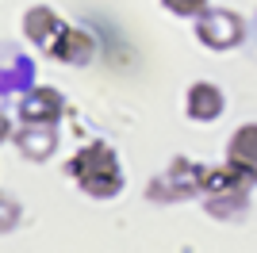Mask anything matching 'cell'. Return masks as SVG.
<instances>
[{
    "label": "cell",
    "instance_id": "6",
    "mask_svg": "<svg viewBox=\"0 0 257 253\" xmlns=\"http://www.w3.org/2000/svg\"><path fill=\"white\" fill-rule=\"evenodd\" d=\"M226 107V96L219 92V84L211 81H196L192 88H188V96H184V111H188V119H196V123H215V119L223 115Z\"/></svg>",
    "mask_w": 257,
    "mask_h": 253
},
{
    "label": "cell",
    "instance_id": "10",
    "mask_svg": "<svg viewBox=\"0 0 257 253\" xmlns=\"http://www.w3.org/2000/svg\"><path fill=\"white\" fill-rule=\"evenodd\" d=\"M16 222H20V203L12 200V196H0V234L12 230Z\"/></svg>",
    "mask_w": 257,
    "mask_h": 253
},
{
    "label": "cell",
    "instance_id": "2",
    "mask_svg": "<svg viewBox=\"0 0 257 253\" xmlns=\"http://www.w3.org/2000/svg\"><path fill=\"white\" fill-rule=\"evenodd\" d=\"M65 111H69V107H65V96L58 92V88H50V84L31 88V92L20 100V107H16V115H20L23 126H58V119H62Z\"/></svg>",
    "mask_w": 257,
    "mask_h": 253
},
{
    "label": "cell",
    "instance_id": "4",
    "mask_svg": "<svg viewBox=\"0 0 257 253\" xmlns=\"http://www.w3.org/2000/svg\"><path fill=\"white\" fill-rule=\"evenodd\" d=\"M46 54H50L54 62H62V65H88L92 54H96V39L88 31H81V27H69V23H65L62 35L46 46Z\"/></svg>",
    "mask_w": 257,
    "mask_h": 253
},
{
    "label": "cell",
    "instance_id": "8",
    "mask_svg": "<svg viewBox=\"0 0 257 253\" xmlns=\"http://www.w3.org/2000/svg\"><path fill=\"white\" fill-rule=\"evenodd\" d=\"M226 161H234L238 169H246L249 177L257 180V126H238L234 138H230V158Z\"/></svg>",
    "mask_w": 257,
    "mask_h": 253
},
{
    "label": "cell",
    "instance_id": "9",
    "mask_svg": "<svg viewBox=\"0 0 257 253\" xmlns=\"http://www.w3.org/2000/svg\"><path fill=\"white\" fill-rule=\"evenodd\" d=\"M165 8L173 12V16H184V20H196V16H204L207 12V4L211 0H161Z\"/></svg>",
    "mask_w": 257,
    "mask_h": 253
},
{
    "label": "cell",
    "instance_id": "3",
    "mask_svg": "<svg viewBox=\"0 0 257 253\" xmlns=\"http://www.w3.org/2000/svg\"><path fill=\"white\" fill-rule=\"evenodd\" d=\"M196 20H200L196 23V35L211 50H226V46L242 42V16L238 12H204Z\"/></svg>",
    "mask_w": 257,
    "mask_h": 253
},
{
    "label": "cell",
    "instance_id": "1",
    "mask_svg": "<svg viewBox=\"0 0 257 253\" xmlns=\"http://www.w3.org/2000/svg\"><path fill=\"white\" fill-rule=\"evenodd\" d=\"M65 177L92 200H115L123 192V165L107 142H88L65 161Z\"/></svg>",
    "mask_w": 257,
    "mask_h": 253
},
{
    "label": "cell",
    "instance_id": "5",
    "mask_svg": "<svg viewBox=\"0 0 257 253\" xmlns=\"http://www.w3.org/2000/svg\"><path fill=\"white\" fill-rule=\"evenodd\" d=\"M62 27H65V20L50 4H31V8L23 12V39L31 42V46H39V50H46L62 35Z\"/></svg>",
    "mask_w": 257,
    "mask_h": 253
},
{
    "label": "cell",
    "instance_id": "7",
    "mask_svg": "<svg viewBox=\"0 0 257 253\" xmlns=\"http://www.w3.org/2000/svg\"><path fill=\"white\" fill-rule=\"evenodd\" d=\"M249 173L246 169H238L234 161H226V165H215V169H204L196 165V184L204 192H226V196H238V192L249 188Z\"/></svg>",
    "mask_w": 257,
    "mask_h": 253
}]
</instances>
